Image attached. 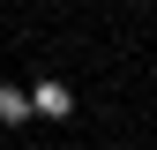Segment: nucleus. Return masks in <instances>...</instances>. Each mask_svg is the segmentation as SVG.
Masks as SVG:
<instances>
[{
    "label": "nucleus",
    "mask_w": 157,
    "mask_h": 150,
    "mask_svg": "<svg viewBox=\"0 0 157 150\" xmlns=\"http://www.w3.org/2000/svg\"><path fill=\"white\" fill-rule=\"evenodd\" d=\"M0 120H8V128H15V120H30V90H15V83H0Z\"/></svg>",
    "instance_id": "obj_1"
},
{
    "label": "nucleus",
    "mask_w": 157,
    "mask_h": 150,
    "mask_svg": "<svg viewBox=\"0 0 157 150\" xmlns=\"http://www.w3.org/2000/svg\"><path fill=\"white\" fill-rule=\"evenodd\" d=\"M30 112H52V120H60V112H67V90L60 83H37L30 90Z\"/></svg>",
    "instance_id": "obj_2"
}]
</instances>
